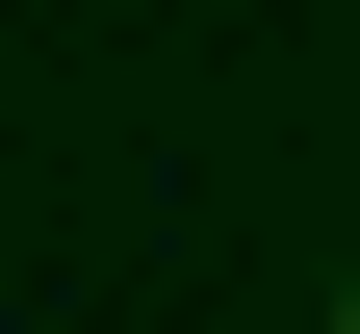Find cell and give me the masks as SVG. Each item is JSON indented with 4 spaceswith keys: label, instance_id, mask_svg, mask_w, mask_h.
<instances>
[{
    "label": "cell",
    "instance_id": "6da1fadb",
    "mask_svg": "<svg viewBox=\"0 0 360 334\" xmlns=\"http://www.w3.org/2000/svg\"><path fill=\"white\" fill-rule=\"evenodd\" d=\"M335 334H360V283H335Z\"/></svg>",
    "mask_w": 360,
    "mask_h": 334
}]
</instances>
